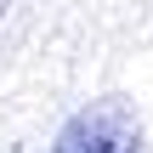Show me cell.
<instances>
[{
	"mask_svg": "<svg viewBox=\"0 0 153 153\" xmlns=\"http://www.w3.org/2000/svg\"><path fill=\"white\" fill-rule=\"evenodd\" d=\"M0 11H6V0H0Z\"/></svg>",
	"mask_w": 153,
	"mask_h": 153,
	"instance_id": "2",
	"label": "cell"
},
{
	"mask_svg": "<svg viewBox=\"0 0 153 153\" xmlns=\"http://www.w3.org/2000/svg\"><path fill=\"white\" fill-rule=\"evenodd\" d=\"M51 153H142L136 114H131L119 97H102V102L79 108V114L62 125V136H57Z\"/></svg>",
	"mask_w": 153,
	"mask_h": 153,
	"instance_id": "1",
	"label": "cell"
}]
</instances>
